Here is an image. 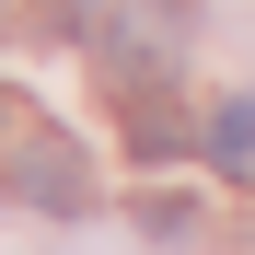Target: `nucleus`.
<instances>
[{
  "label": "nucleus",
  "instance_id": "1",
  "mask_svg": "<svg viewBox=\"0 0 255 255\" xmlns=\"http://www.w3.org/2000/svg\"><path fill=\"white\" fill-rule=\"evenodd\" d=\"M0 186H12L23 209H81V197H93V162H81V139H70V128H47V116H12Z\"/></svg>",
  "mask_w": 255,
  "mask_h": 255
},
{
  "label": "nucleus",
  "instance_id": "2",
  "mask_svg": "<svg viewBox=\"0 0 255 255\" xmlns=\"http://www.w3.org/2000/svg\"><path fill=\"white\" fill-rule=\"evenodd\" d=\"M209 162H221L232 186L255 174V93H221V105H209Z\"/></svg>",
  "mask_w": 255,
  "mask_h": 255
},
{
  "label": "nucleus",
  "instance_id": "3",
  "mask_svg": "<svg viewBox=\"0 0 255 255\" xmlns=\"http://www.w3.org/2000/svg\"><path fill=\"white\" fill-rule=\"evenodd\" d=\"M128 151H139V162H162V151H186V116H162V105H139V116H128Z\"/></svg>",
  "mask_w": 255,
  "mask_h": 255
}]
</instances>
